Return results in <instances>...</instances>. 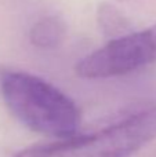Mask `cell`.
<instances>
[{"mask_svg":"<svg viewBox=\"0 0 156 157\" xmlns=\"http://www.w3.org/2000/svg\"><path fill=\"white\" fill-rule=\"evenodd\" d=\"M66 36L64 21L54 15L44 17L36 21L29 30V40L35 47L41 50H54L62 44Z\"/></svg>","mask_w":156,"mask_h":157,"instance_id":"obj_4","label":"cell"},{"mask_svg":"<svg viewBox=\"0 0 156 157\" xmlns=\"http://www.w3.org/2000/svg\"><path fill=\"white\" fill-rule=\"evenodd\" d=\"M98 24L105 35L112 36V39L126 35L129 29V22L118 8L108 3H102L98 8Z\"/></svg>","mask_w":156,"mask_h":157,"instance_id":"obj_5","label":"cell"},{"mask_svg":"<svg viewBox=\"0 0 156 157\" xmlns=\"http://www.w3.org/2000/svg\"><path fill=\"white\" fill-rule=\"evenodd\" d=\"M155 138L156 106H149L93 134L28 147L14 157H130Z\"/></svg>","mask_w":156,"mask_h":157,"instance_id":"obj_2","label":"cell"},{"mask_svg":"<svg viewBox=\"0 0 156 157\" xmlns=\"http://www.w3.org/2000/svg\"><path fill=\"white\" fill-rule=\"evenodd\" d=\"M145 32H146V35H148L149 43H151V46H152V50H154V54H155V59H156V24L154 26L145 29Z\"/></svg>","mask_w":156,"mask_h":157,"instance_id":"obj_6","label":"cell"},{"mask_svg":"<svg viewBox=\"0 0 156 157\" xmlns=\"http://www.w3.org/2000/svg\"><path fill=\"white\" fill-rule=\"evenodd\" d=\"M156 62L145 30L129 32L86 55L76 63V75L83 78H109L131 73Z\"/></svg>","mask_w":156,"mask_h":157,"instance_id":"obj_3","label":"cell"},{"mask_svg":"<svg viewBox=\"0 0 156 157\" xmlns=\"http://www.w3.org/2000/svg\"><path fill=\"white\" fill-rule=\"evenodd\" d=\"M0 92L8 110L32 131L62 139L77 131L76 103L41 77L4 69L0 72Z\"/></svg>","mask_w":156,"mask_h":157,"instance_id":"obj_1","label":"cell"}]
</instances>
